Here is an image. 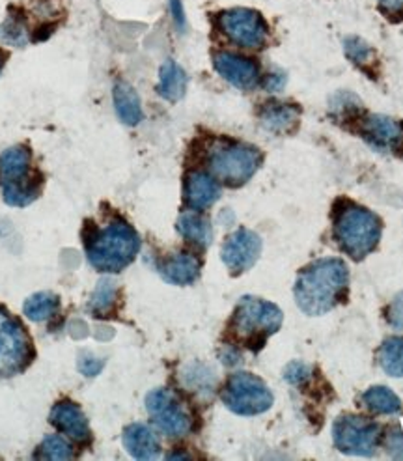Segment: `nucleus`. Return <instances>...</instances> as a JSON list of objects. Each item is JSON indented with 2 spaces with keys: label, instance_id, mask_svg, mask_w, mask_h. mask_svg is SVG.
I'll return each mask as SVG.
<instances>
[{
  "label": "nucleus",
  "instance_id": "1",
  "mask_svg": "<svg viewBox=\"0 0 403 461\" xmlns=\"http://www.w3.org/2000/svg\"><path fill=\"white\" fill-rule=\"evenodd\" d=\"M349 271L340 258H323L302 269L293 288L295 303L309 316H323L345 299Z\"/></svg>",
  "mask_w": 403,
  "mask_h": 461
},
{
  "label": "nucleus",
  "instance_id": "2",
  "mask_svg": "<svg viewBox=\"0 0 403 461\" xmlns=\"http://www.w3.org/2000/svg\"><path fill=\"white\" fill-rule=\"evenodd\" d=\"M140 250V238L135 228L121 219L107 226L88 224L85 230V252L90 266L101 273H118L133 264Z\"/></svg>",
  "mask_w": 403,
  "mask_h": 461
},
{
  "label": "nucleus",
  "instance_id": "3",
  "mask_svg": "<svg viewBox=\"0 0 403 461\" xmlns=\"http://www.w3.org/2000/svg\"><path fill=\"white\" fill-rule=\"evenodd\" d=\"M381 219L353 202H344L336 210L333 234L340 249L353 260H364L381 240Z\"/></svg>",
  "mask_w": 403,
  "mask_h": 461
},
{
  "label": "nucleus",
  "instance_id": "4",
  "mask_svg": "<svg viewBox=\"0 0 403 461\" xmlns=\"http://www.w3.org/2000/svg\"><path fill=\"white\" fill-rule=\"evenodd\" d=\"M282 325L279 306L260 297H243L230 320V335L243 346L258 351Z\"/></svg>",
  "mask_w": 403,
  "mask_h": 461
},
{
  "label": "nucleus",
  "instance_id": "5",
  "mask_svg": "<svg viewBox=\"0 0 403 461\" xmlns=\"http://www.w3.org/2000/svg\"><path fill=\"white\" fill-rule=\"evenodd\" d=\"M32 153L27 146H13L0 156L4 202L13 208H24L40 196L41 176L32 172Z\"/></svg>",
  "mask_w": 403,
  "mask_h": 461
},
{
  "label": "nucleus",
  "instance_id": "6",
  "mask_svg": "<svg viewBox=\"0 0 403 461\" xmlns=\"http://www.w3.org/2000/svg\"><path fill=\"white\" fill-rule=\"evenodd\" d=\"M260 165V149L245 142L219 140L208 153V168L211 176L228 187L245 185L256 174Z\"/></svg>",
  "mask_w": 403,
  "mask_h": 461
},
{
  "label": "nucleus",
  "instance_id": "7",
  "mask_svg": "<svg viewBox=\"0 0 403 461\" xmlns=\"http://www.w3.org/2000/svg\"><path fill=\"white\" fill-rule=\"evenodd\" d=\"M222 402L236 415L255 417L271 409L274 398L260 377L248 372H237L226 381L222 389Z\"/></svg>",
  "mask_w": 403,
  "mask_h": 461
},
{
  "label": "nucleus",
  "instance_id": "8",
  "mask_svg": "<svg viewBox=\"0 0 403 461\" xmlns=\"http://www.w3.org/2000/svg\"><path fill=\"white\" fill-rule=\"evenodd\" d=\"M34 348L27 329L0 306V377H12L27 370Z\"/></svg>",
  "mask_w": 403,
  "mask_h": 461
},
{
  "label": "nucleus",
  "instance_id": "9",
  "mask_svg": "<svg viewBox=\"0 0 403 461\" xmlns=\"http://www.w3.org/2000/svg\"><path fill=\"white\" fill-rule=\"evenodd\" d=\"M219 29L232 43L243 49H260L269 36V27L262 14L248 8H232L219 14Z\"/></svg>",
  "mask_w": 403,
  "mask_h": 461
},
{
  "label": "nucleus",
  "instance_id": "10",
  "mask_svg": "<svg viewBox=\"0 0 403 461\" xmlns=\"http://www.w3.org/2000/svg\"><path fill=\"white\" fill-rule=\"evenodd\" d=\"M381 429L375 422L355 417L342 415L333 424V439L340 452L355 456H372L380 445Z\"/></svg>",
  "mask_w": 403,
  "mask_h": 461
},
{
  "label": "nucleus",
  "instance_id": "11",
  "mask_svg": "<svg viewBox=\"0 0 403 461\" xmlns=\"http://www.w3.org/2000/svg\"><path fill=\"white\" fill-rule=\"evenodd\" d=\"M146 409L157 428L168 438H184L193 428L185 405L170 389H156L146 396Z\"/></svg>",
  "mask_w": 403,
  "mask_h": 461
},
{
  "label": "nucleus",
  "instance_id": "12",
  "mask_svg": "<svg viewBox=\"0 0 403 461\" xmlns=\"http://www.w3.org/2000/svg\"><path fill=\"white\" fill-rule=\"evenodd\" d=\"M262 252V240L252 230L239 228L222 245V262L232 275H241L255 266Z\"/></svg>",
  "mask_w": 403,
  "mask_h": 461
},
{
  "label": "nucleus",
  "instance_id": "13",
  "mask_svg": "<svg viewBox=\"0 0 403 461\" xmlns=\"http://www.w3.org/2000/svg\"><path fill=\"white\" fill-rule=\"evenodd\" d=\"M361 135L375 149L394 151L403 146V122L385 114H370L361 122Z\"/></svg>",
  "mask_w": 403,
  "mask_h": 461
},
{
  "label": "nucleus",
  "instance_id": "14",
  "mask_svg": "<svg viewBox=\"0 0 403 461\" xmlns=\"http://www.w3.org/2000/svg\"><path fill=\"white\" fill-rule=\"evenodd\" d=\"M213 66L224 81L239 90H252L258 85L260 69L255 60L222 50L213 55Z\"/></svg>",
  "mask_w": 403,
  "mask_h": 461
},
{
  "label": "nucleus",
  "instance_id": "15",
  "mask_svg": "<svg viewBox=\"0 0 403 461\" xmlns=\"http://www.w3.org/2000/svg\"><path fill=\"white\" fill-rule=\"evenodd\" d=\"M49 422L79 443H88L92 439V431L83 409L73 402L57 403L49 415Z\"/></svg>",
  "mask_w": 403,
  "mask_h": 461
},
{
  "label": "nucleus",
  "instance_id": "16",
  "mask_svg": "<svg viewBox=\"0 0 403 461\" xmlns=\"http://www.w3.org/2000/svg\"><path fill=\"white\" fill-rule=\"evenodd\" d=\"M184 198L191 210L202 212L213 206V203L220 198V187L213 176L194 170L185 177Z\"/></svg>",
  "mask_w": 403,
  "mask_h": 461
},
{
  "label": "nucleus",
  "instance_id": "17",
  "mask_svg": "<svg viewBox=\"0 0 403 461\" xmlns=\"http://www.w3.org/2000/svg\"><path fill=\"white\" fill-rule=\"evenodd\" d=\"M123 447L137 459H156L161 452L157 435L144 424H131L123 429Z\"/></svg>",
  "mask_w": 403,
  "mask_h": 461
},
{
  "label": "nucleus",
  "instance_id": "18",
  "mask_svg": "<svg viewBox=\"0 0 403 461\" xmlns=\"http://www.w3.org/2000/svg\"><path fill=\"white\" fill-rule=\"evenodd\" d=\"M300 111L291 104H281V101H269L260 111V122L271 133H290L295 130Z\"/></svg>",
  "mask_w": 403,
  "mask_h": 461
},
{
  "label": "nucleus",
  "instance_id": "19",
  "mask_svg": "<svg viewBox=\"0 0 403 461\" xmlns=\"http://www.w3.org/2000/svg\"><path fill=\"white\" fill-rule=\"evenodd\" d=\"M159 273L170 285L187 286V285H193L194 280L198 278L200 262H198L196 256H193L189 252L174 254V256H170L168 260H165L159 266Z\"/></svg>",
  "mask_w": 403,
  "mask_h": 461
},
{
  "label": "nucleus",
  "instance_id": "20",
  "mask_svg": "<svg viewBox=\"0 0 403 461\" xmlns=\"http://www.w3.org/2000/svg\"><path fill=\"white\" fill-rule=\"evenodd\" d=\"M178 232L193 245L206 249L210 247L211 240H213V228L211 222L202 217L200 213L193 212H185L182 213V217L178 219Z\"/></svg>",
  "mask_w": 403,
  "mask_h": 461
},
{
  "label": "nucleus",
  "instance_id": "21",
  "mask_svg": "<svg viewBox=\"0 0 403 461\" xmlns=\"http://www.w3.org/2000/svg\"><path fill=\"white\" fill-rule=\"evenodd\" d=\"M185 90H187L185 71L174 60H166L159 71V85H157L159 95L175 104V101H180L185 95Z\"/></svg>",
  "mask_w": 403,
  "mask_h": 461
},
{
  "label": "nucleus",
  "instance_id": "22",
  "mask_svg": "<svg viewBox=\"0 0 403 461\" xmlns=\"http://www.w3.org/2000/svg\"><path fill=\"white\" fill-rule=\"evenodd\" d=\"M112 97H114L116 114L123 123H128V125L140 123L142 107H140L139 94L135 92L133 86H130L128 83H116Z\"/></svg>",
  "mask_w": 403,
  "mask_h": 461
},
{
  "label": "nucleus",
  "instance_id": "23",
  "mask_svg": "<svg viewBox=\"0 0 403 461\" xmlns=\"http://www.w3.org/2000/svg\"><path fill=\"white\" fill-rule=\"evenodd\" d=\"M60 311V299L55 294L41 292L31 295L27 301H24L22 312L29 320L32 321H47L53 316H57Z\"/></svg>",
  "mask_w": 403,
  "mask_h": 461
},
{
  "label": "nucleus",
  "instance_id": "24",
  "mask_svg": "<svg viewBox=\"0 0 403 461\" xmlns=\"http://www.w3.org/2000/svg\"><path fill=\"white\" fill-rule=\"evenodd\" d=\"M364 405L377 415H396L401 409L399 398L387 387H372L363 396Z\"/></svg>",
  "mask_w": 403,
  "mask_h": 461
},
{
  "label": "nucleus",
  "instance_id": "25",
  "mask_svg": "<svg viewBox=\"0 0 403 461\" xmlns=\"http://www.w3.org/2000/svg\"><path fill=\"white\" fill-rule=\"evenodd\" d=\"M377 361L385 374L392 377H403V339H389L377 351Z\"/></svg>",
  "mask_w": 403,
  "mask_h": 461
},
{
  "label": "nucleus",
  "instance_id": "26",
  "mask_svg": "<svg viewBox=\"0 0 403 461\" xmlns=\"http://www.w3.org/2000/svg\"><path fill=\"white\" fill-rule=\"evenodd\" d=\"M116 295L118 290L111 278L101 280L99 286L95 288L90 303H88V311L95 318H107L116 306Z\"/></svg>",
  "mask_w": 403,
  "mask_h": 461
},
{
  "label": "nucleus",
  "instance_id": "27",
  "mask_svg": "<svg viewBox=\"0 0 403 461\" xmlns=\"http://www.w3.org/2000/svg\"><path fill=\"white\" fill-rule=\"evenodd\" d=\"M36 459H71L75 457L73 448L67 441H64L58 435H50L36 450Z\"/></svg>",
  "mask_w": 403,
  "mask_h": 461
},
{
  "label": "nucleus",
  "instance_id": "28",
  "mask_svg": "<svg viewBox=\"0 0 403 461\" xmlns=\"http://www.w3.org/2000/svg\"><path fill=\"white\" fill-rule=\"evenodd\" d=\"M344 53L353 64H357L364 69L375 57L373 49L364 40H361L359 36H349V38L344 40Z\"/></svg>",
  "mask_w": 403,
  "mask_h": 461
},
{
  "label": "nucleus",
  "instance_id": "29",
  "mask_svg": "<svg viewBox=\"0 0 403 461\" xmlns=\"http://www.w3.org/2000/svg\"><path fill=\"white\" fill-rule=\"evenodd\" d=\"M312 375V368L305 363H291L286 370H284V379L291 385H305V383L310 379Z\"/></svg>",
  "mask_w": 403,
  "mask_h": 461
},
{
  "label": "nucleus",
  "instance_id": "30",
  "mask_svg": "<svg viewBox=\"0 0 403 461\" xmlns=\"http://www.w3.org/2000/svg\"><path fill=\"white\" fill-rule=\"evenodd\" d=\"M387 320L389 323L398 329V330H403V292L398 294L394 297V301L390 303L389 311H387Z\"/></svg>",
  "mask_w": 403,
  "mask_h": 461
},
{
  "label": "nucleus",
  "instance_id": "31",
  "mask_svg": "<svg viewBox=\"0 0 403 461\" xmlns=\"http://www.w3.org/2000/svg\"><path fill=\"white\" fill-rule=\"evenodd\" d=\"M377 8L390 21L403 19V0H377Z\"/></svg>",
  "mask_w": 403,
  "mask_h": 461
},
{
  "label": "nucleus",
  "instance_id": "32",
  "mask_svg": "<svg viewBox=\"0 0 403 461\" xmlns=\"http://www.w3.org/2000/svg\"><path fill=\"white\" fill-rule=\"evenodd\" d=\"M79 368H81V372L85 374V375H97L99 372H101V368H103V361H99V358H95V357H85V358H81V363H79Z\"/></svg>",
  "mask_w": 403,
  "mask_h": 461
},
{
  "label": "nucleus",
  "instance_id": "33",
  "mask_svg": "<svg viewBox=\"0 0 403 461\" xmlns=\"http://www.w3.org/2000/svg\"><path fill=\"white\" fill-rule=\"evenodd\" d=\"M170 8H172V14H174L175 23H178V27H180V29H184L185 17H184V8H182V3H180V0H170Z\"/></svg>",
  "mask_w": 403,
  "mask_h": 461
},
{
  "label": "nucleus",
  "instance_id": "34",
  "mask_svg": "<svg viewBox=\"0 0 403 461\" xmlns=\"http://www.w3.org/2000/svg\"><path fill=\"white\" fill-rule=\"evenodd\" d=\"M282 85H284V77H282V75H269V77H267L265 86H267L271 92L281 90Z\"/></svg>",
  "mask_w": 403,
  "mask_h": 461
},
{
  "label": "nucleus",
  "instance_id": "35",
  "mask_svg": "<svg viewBox=\"0 0 403 461\" xmlns=\"http://www.w3.org/2000/svg\"><path fill=\"white\" fill-rule=\"evenodd\" d=\"M4 64H6V53H3V50H0V73H3Z\"/></svg>",
  "mask_w": 403,
  "mask_h": 461
}]
</instances>
